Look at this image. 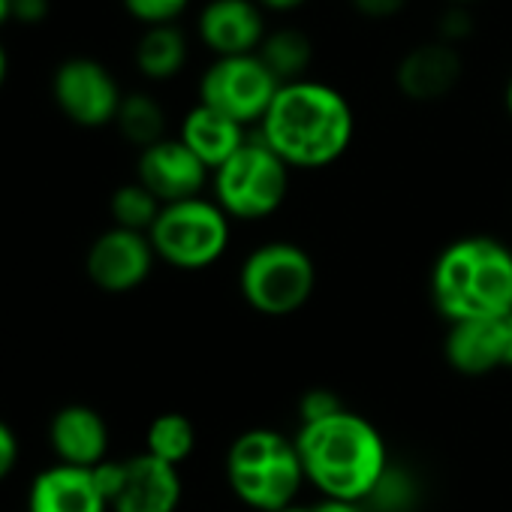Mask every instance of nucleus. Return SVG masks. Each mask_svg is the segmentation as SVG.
Listing matches in <instances>:
<instances>
[{
    "instance_id": "obj_6",
    "label": "nucleus",
    "mask_w": 512,
    "mask_h": 512,
    "mask_svg": "<svg viewBox=\"0 0 512 512\" xmlns=\"http://www.w3.org/2000/svg\"><path fill=\"white\" fill-rule=\"evenodd\" d=\"M293 169L260 139L250 136L217 172H211L214 202L229 220H266L290 193Z\"/></svg>"
},
{
    "instance_id": "obj_31",
    "label": "nucleus",
    "mask_w": 512,
    "mask_h": 512,
    "mask_svg": "<svg viewBox=\"0 0 512 512\" xmlns=\"http://www.w3.org/2000/svg\"><path fill=\"white\" fill-rule=\"evenodd\" d=\"M311 512H365V503H347V500H320L311 506Z\"/></svg>"
},
{
    "instance_id": "obj_4",
    "label": "nucleus",
    "mask_w": 512,
    "mask_h": 512,
    "mask_svg": "<svg viewBox=\"0 0 512 512\" xmlns=\"http://www.w3.org/2000/svg\"><path fill=\"white\" fill-rule=\"evenodd\" d=\"M232 494L256 512H281L296 503L305 470L296 440L275 428L241 431L226 452Z\"/></svg>"
},
{
    "instance_id": "obj_32",
    "label": "nucleus",
    "mask_w": 512,
    "mask_h": 512,
    "mask_svg": "<svg viewBox=\"0 0 512 512\" xmlns=\"http://www.w3.org/2000/svg\"><path fill=\"white\" fill-rule=\"evenodd\" d=\"M266 13H293V10H302L308 0H256Z\"/></svg>"
},
{
    "instance_id": "obj_3",
    "label": "nucleus",
    "mask_w": 512,
    "mask_h": 512,
    "mask_svg": "<svg viewBox=\"0 0 512 512\" xmlns=\"http://www.w3.org/2000/svg\"><path fill=\"white\" fill-rule=\"evenodd\" d=\"M431 299L449 326L509 314L512 250L491 235L455 238L434 260Z\"/></svg>"
},
{
    "instance_id": "obj_12",
    "label": "nucleus",
    "mask_w": 512,
    "mask_h": 512,
    "mask_svg": "<svg viewBox=\"0 0 512 512\" xmlns=\"http://www.w3.org/2000/svg\"><path fill=\"white\" fill-rule=\"evenodd\" d=\"M136 181L148 187L160 199V205H172L202 196L211 172L178 136H166L139 151Z\"/></svg>"
},
{
    "instance_id": "obj_37",
    "label": "nucleus",
    "mask_w": 512,
    "mask_h": 512,
    "mask_svg": "<svg viewBox=\"0 0 512 512\" xmlns=\"http://www.w3.org/2000/svg\"><path fill=\"white\" fill-rule=\"evenodd\" d=\"M452 7H473V4H479V0H449Z\"/></svg>"
},
{
    "instance_id": "obj_28",
    "label": "nucleus",
    "mask_w": 512,
    "mask_h": 512,
    "mask_svg": "<svg viewBox=\"0 0 512 512\" xmlns=\"http://www.w3.org/2000/svg\"><path fill=\"white\" fill-rule=\"evenodd\" d=\"M350 7L371 22H389L404 13L407 0H350Z\"/></svg>"
},
{
    "instance_id": "obj_29",
    "label": "nucleus",
    "mask_w": 512,
    "mask_h": 512,
    "mask_svg": "<svg viewBox=\"0 0 512 512\" xmlns=\"http://www.w3.org/2000/svg\"><path fill=\"white\" fill-rule=\"evenodd\" d=\"M19 455H22V446H19L16 431L4 419H0V482H4L16 470Z\"/></svg>"
},
{
    "instance_id": "obj_22",
    "label": "nucleus",
    "mask_w": 512,
    "mask_h": 512,
    "mask_svg": "<svg viewBox=\"0 0 512 512\" xmlns=\"http://www.w3.org/2000/svg\"><path fill=\"white\" fill-rule=\"evenodd\" d=\"M196 449V428L184 413H160L157 419H151L148 431H145V452L181 467Z\"/></svg>"
},
{
    "instance_id": "obj_20",
    "label": "nucleus",
    "mask_w": 512,
    "mask_h": 512,
    "mask_svg": "<svg viewBox=\"0 0 512 512\" xmlns=\"http://www.w3.org/2000/svg\"><path fill=\"white\" fill-rule=\"evenodd\" d=\"M256 55L281 85H290L308 79L314 64V43L302 28H272Z\"/></svg>"
},
{
    "instance_id": "obj_27",
    "label": "nucleus",
    "mask_w": 512,
    "mask_h": 512,
    "mask_svg": "<svg viewBox=\"0 0 512 512\" xmlns=\"http://www.w3.org/2000/svg\"><path fill=\"white\" fill-rule=\"evenodd\" d=\"M470 34H473V16L467 13V7H452L449 4V10L437 22V40L458 49V43H464Z\"/></svg>"
},
{
    "instance_id": "obj_25",
    "label": "nucleus",
    "mask_w": 512,
    "mask_h": 512,
    "mask_svg": "<svg viewBox=\"0 0 512 512\" xmlns=\"http://www.w3.org/2000/svg\"><path fill=\"white\" fill-rule=\"evenodd\" d=\"M124 10L145 28L154 25H178V19L190 10L193 0H121Z\"/></svg>"
},
{
    "instance_id": "obj_26",
    "label": "nucleus",
    "mask_w": 512,
    "mask_h": 512,
    "mask_svg": "<svg viewBox=\"0 0 512 512\" xmlns=\"http://www.w3.org/2000/svg\"><path fill=\"white\" fill-rule=\"evenodd\" d=\"M341 410H347V407H344V401L332 389H308L302 395V401H299V419H302V425L320 422V419L335 416Z\"/></svg>"
},
{
    "instance_id": "obj_18",
    "label": "nucleus",
    "mask_w": 512,
    "mask_h": 512,
    "mask_svg": "<svg viewBox=\"0 0 512 512\" xmlns=\"http://www.w3.org/2000/svg\"><path fill=\"white\" fill-rule=\"evenodd\" d=\"M178 139L208 166V172H217L250 136H247V127H241L238 121L196 103L181 118Z\"/></svg>"
},
{
    "instance_id": "obj_33",
    "label": "nucleus",
    "mask_w": 512,
    "mask_h": 512,
    "mask_svg": "<svg viewBox=\"0 0 512 512\" xmlns=\"http://www.w3.org/2000/svg\"><path fill=\"white\" fill-rule=\"evenodd\" d=\"M7 73H10V58H7L4 43H0V88H4V82H7Z\"/></svg>"
},
{
    "instance_id": "obj_36",
    "label": "nucleus",
    "mask_w": 512,
    "mask_h": 512,
    "mask_svg": "<svg viewBox=\"0 0 512 512\" xmlns=\"http://www.w3.org/2000/svg\"><path fill=\"white\" fill-rule=\"evenodd\" d=\"M281 512H311V506H302V503H293V506H287V509H281Z\"/></svg>"
},
{
    "instance_id": "obj_24",
    "label": "nucleus",
    "mask_w": 512,
    "mask_h": 512,
    "mask_svg": "<svg viewBox=\"0 0 512 512\" xmlns=\"http://www.w3.org/2000/svg\"><path fill=\"white\" fill-rule=\"evenodd\" d=\"M416 500V482L407 470L392 467L383 473L380 485L374 488V494L365 500V506H374L377 512H407Z\"/></svg>"
},
{
    "instance_id": "obj_17",
    "label": "nucleus",
    "mask_w": 512,
    "mask_h": 512,
    "mask_svg": "<svg viewBox=\"0 0 512 512\" xmlns=\"http://www.w3.org/2000/svg\"><path fill=\"white\" fill-rule=\"evenodd\" d=\"M28 512H112L94 473L85 467L52 464L28 488Z\"/></svg>"
},
{
    "instance_id": "obj_14",
    "label": "nucleus",
    "mask_w": 512,
    "mask_h": 512,
    "mask_svg": "<svg viewBox=\"0 0 512 512\" xmlns=\"http://www.w3.org/2000/svg\"><path fill=\"white\" fill-rule=\"evenodd\" d=\"M464 76V58L455 46L428 40L413 46L395 70L398 91L416 103H434L449 97Z\"/></svg>"
},
{
    "instance_id": "obj_13",
    "label": "nucleus",
    "mask_w": 512,
    "mask_h": 512,
    "mask_svg": "<svg viewBox=\"0 0 512 512\" xmlns=\"http://www.w3.org/2000/svg\"><path fill=\"white\" fill-rule=\"evenodd\" d=\"M443 353L446 362L464 377H485L512 368V311L494 320L449 326Z\"/></svg>"
},
{
    "instance_id": "obj_15",
    "label": "nucleus",
    "mask_w": 512,
    "mask_h": 512,
    "mask_svg": "<svg viewBox=\"0 0 512 512\" xmlns=\"http://www.w3.org/2000/svg\"><path fill=\"white\" fill-rule=\"evenodd\" d=\"M49 443L58 464L91 470L109 458V425L94 407L67 404L49 422Z\"/></svg>"
},
{
    "instance_id": "obj_30",
    "label": "nucleus",
    "mask_w": 512,
    "mask_h": 512,
    "mask_svg": "<svg viewBox=\"0 0 512 512\" xmlns=\"http://www.w3.org/2000/svg\"><path fill=\"white\" fill-rule=\"evenodd\" d=\"M52 13V0H13V19L19 25H40Z\"/></svg>"
},
{
    "instance_id": "obj_23",
    "label": "nucleus",
    "mask_w": 512,
    "mask_h": 512,
    "mask_svg": "<svg viewBox=\"0 0 512 512\" xmlns=\"http://www.w3.org/2000/svg\"><path fill=\"white\" fill-rule=\"evenodd\" d=\"M109 211H112V226L148 235L154 220L160 217L163 205H160V199L148 187H142L139 181H130V184H121L112 193Z\"/></svg>"
},
{
    "instance_id": "obj_34",
    "label": "nucleus",
    "mask_w": 512,
    "mask_h": 512,
    "mask_svg": "<svg viewBox=\"0 0 512 512\" xmlns=\"http://www.w3.org/2000/svg\"><path fill=\"white\" fill-rule=\"evenodd\" d=\"M13 19V0H0V28Z\"/></svg>"
},
{
    "instance_id": "obj_35",
    "label": "nucleus",
    "mask_w": 512,
    "mask_h": 512,
    "mask_svg": "<svg viewBox=\"0 0 512 512\" xmlns=\"http://www.w3.org/2000/svg\"><path fill=\"white\" fill-rule=\"evenodd\" d=\"M503 106H506V115L512 118V73H509L506 88H503Z\"/></svg>"
},
{
    "instance_id": "obj_19",
    "label": "nucleus",
    "mask_w": 512,
    "mask_h": 512,
    "mask_svg": "<svg viewBox=\"0 0 512 512\" xmlns=\"http://www.w3.org/2000/svg\"><path fill=\"white\" fill-rule=\"evenodd\" d=\"M133 61H136V70L148 82H169L190 61L187 34L178 25H154V28H145L142 37L136 40Z\"/></svg>"
},
{
    "instance_id": "obj_11",
    "label": "nucleus",
    "mask_w": 512,
    "mask_h": 512,
    "mask_svg": "<svg viewBox=\"0 0 512 512\" xmlns=\"http://www.w3.org/2000/svg\"><path fill=\"white\" fill-rule=\"evenodd\" d=\"M269 31L266 10L256 0H208L196 16V37L214 58L256 55Z\"/></svg>"
},
{
    "instance_id": "obj_21",
    "label": "nucleus",
    "mask_w": 512,
    "mask_h": 512,
    "mask_svg": "<svg viewBox=\"0 0 512 512\" xmlns=\"http://www.w3.org/2000/svg\"><path fill=\"white\" fill-rule=\"evenodd\" d=\"M115 127L121 130V136L130 145H136L142 151V148L166 139V112L157 97H151L145 91H133V94H124Z\"/></svg>"
},
{
    "instance_id": "obj_5",
    "label": "nucleus",
    "mask_w": 512,
    "mask_h": 512,
    "mask_svg": "<svg viewBox=\"0 0 512 512\" xmlns=\"http://www.w3.org/2000/svg\"><path fill=\"white\" fill-rule=\"evenodd\" d=\"M317 290L311 253L293 241H266L247 253L238 269L241 299L263 317H290L302 311Z\"/></svg>"
},
{
    "instance_id": "obj_10",
    "label": "nucleus",
    "mask_w": 512,
    "mask_h": 512,
    "mask_svg": "<svg viewBox=\"0 0 512 512\" xmlns=\"http://www.w3.org/2000/svg\"><path fill=\"white\" fill-rule=\"evenodd\" d=\"M157 253L145 232H130L121 226H109L100 232L85 256V272L91 284L103 293H133L154 272Z\"/></svg>"
},
{
    "instance_id": "obj_2",
    "label": "nucleus",
    "mask_w": 512,
    "mask_h": 512,
    "mask_svg": "<svg viewBox=\"0 0 512 512\" xmlns=\"http://www.w3.org/2000/svg\"><path fill=\"white\" fill-rule=\"evenodd\" d=\"M293 440L302 458L305 482H311L326 500L365 503L389 470L383 434L374 422L353 410L299 425Z\"/></svg>"
},
{
    "instance_id": "obj_8",
    "label": "nucleus",
    "mask_w": 512,
    "mask_h": 512,
    "mask_svg": "<svg viewBox=\"0 0 512 512\" xmlns=\"http://www.w3.org/2000/svg\"><path fill=\"white\" fill-rule=\"evenodd\" d=\"M281 82L260 61V55L238 58H214L199 76V100L202 106L250 127L266 118Z\"/></svg>"
},
{
    "instance_id": "obj_9",
    "label": "nucleus",
    "mask_w": 512,
    "mask_h": 512,
    "mask_svg": "<svg viewBox=\"0 0 512 512\" xmlns=\"http://www.w3.org/2000/svg\"><path fill=\"white\" fill-rule=\"evenodd\" d=\"M52 97L64 118L88 130L115 124L124 103V91L115 73L103 61L88 55H76L58 64L52 76Z\"/></svg>"
},
{
    "instance_id": "obj_16",
    "label": "nucleus",
    "mask_w": 512,
    "mask_h": 512,
    "mask_svg": "<svg viewBox=\"0 0 512 512\" xmlns=\"http://www.w3.org/2000/svg\"><path fill=\"white\" fill-rule=\"evenodd\" d=\"M181 503V473L178 467L139 452L127 458V473L112 512H175Z\"/></svg>"
},
{
    "instance_id": "obj_7",
    "label": "nucleus",
    "mask_w": 512,
    "mask_h": 512,
    "mask_svg": "<svg viewBox=\"0 0 512 512\" xmlns=\"http://www.w3.org/2000/svg\"><path fill=\"white\" fill-rule=\"evenodd\" d=\"M232 220L226 211L205 196L163 205L148 238L157 260L181 272H199L214 266L229 247Z\"/></svg>"
},
{
    "instance_id": "obj_1",
    "label": "nucleus",
    "mask_w": 512,
    "mask_h": 512,
    "mask_svg": "<svg viewBox=\"0 0 512 512\" xmlns=\"http://www.w3.org/2000/svg\"><path fill=\"white\" fill-rule=\"evenodd\" d=\"M256 136L290 169H326L350 151L356 115L341 88L308 76L278 88Z\"/></svg>"
}]
</instances>
